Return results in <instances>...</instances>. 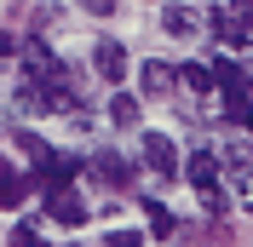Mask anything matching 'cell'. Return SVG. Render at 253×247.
I'll return each mask as SVG.
<instances>
[{
  "instance_id": "obj_8",
  "label": "cell",
  "mask_w": 253,
  "mask_h": 247,
  "mask_svg": "<svg viewBox=\"0 0 253 247\" xmlns=\"http://www.w3.org/2000/svg\"><path fill=\"white\" fill-rule=\"evenodd\" d=\"M173 86H178L173 63H161V58L138 63V92H144V98H173Z\"/></svg>"
},
{
  "instance_id": "obj_2",
  "label": "cell",
  "mask_w": 253,
  "mask_h": 247,
  "mask_svg": "<svg viewBox=\"0 0 253 247\" xmlns=\"http://www.w3.org/2000/svg\"><path fill=\"white\" fill-rule=\"evenodd\" d=\"M23 75H29V86H52V81H69V63L63 58H52V46L46 41H23Z\"/></svg>"
},
{
  "instance_id": "obj_14",
  "label": "cell",
  "mask_w": 253,
  "mask_h": 247,
  "mask_svg": "<svg viewBox=\"0 0 253 247\" xmlns=\"http://www.w3.org/2000/svg\"><path fill=\"white\" fill-rule=\"evenodd\" d=\"M6 247H46V236L35 230V224H17V230H12V242H6Z\"/></svg>"
},
{
  "instance_id": "obj_1",
  "label": "cell",
  "mask_w": 253,
  "mask_h": 247,
  "mask_svg": "<svg viewBox=\"0 0 253 247\" xmlns=\"http://www.w3.org/2000/svg\"><path fill=\"white\" fill-rule=\"evenodd\" d=\"M178 172L196 184V196H202L207 213H224V207H230V196H224V184H219V155L213 150H196L190 161H178Z\"/></svg>"
},
{
  "instance_id": "obj_4",
  "label": "cell",
  "mask_w": 253,
  "mask_h": 247,
  "mask_svg": "<svg viewBox=\"0 0 253 247\" xmlns=\"http://www.w3.org/2000/svg\"><path fill=\"white\" fill-rule=\"evenodd\" d=\"M138 155H144V167L156 172V178H173L178 161H184V155L173 150V138H167V132H144V138H138Z\"/></svg>"
},
{
  "instance_id": "obj_16",
  "label": "cell",
  "mask_w": 253,
  "mask_h": 247,
  "mask_svg": "<svg viewBox=\"0 0 253 247\" xmlns=\"http://www.w3.org/2000/svg\"><path fill=\"white\" fill-rule=\"evenodd\" d=\"M81 12H92V17H110V12H115V0H81Z\"/></svg>"
},
{
  "instance_id": "obj_7",
  "label": "cell",
  "mask_w": 253,
  "mask_h": 247,
  "mask_svg": "<svg viewBox=\"0 0 253 247\" xmlns=\"http://www.w3.org/2000/svg\"><path fill=\"white\" fill-rule=\"evenodd\" d=\"M35 190V178L23 167H12L6 155H0V213H12V207H23V196Z\"/></svg>"
},
{
  "instance_id": "obj_18",
  "label": "cell",
  "mask_w": 253,
  "mask_h": 247,
  "mask_svg": "<svg viewBox=\"0 0 253 247\" xmlns=\"http://www.w3.org/2000/svg\"><path fill=\"white\" fill-rule=\"evenodd\" d=\"M248 172H253V150H248Z\"/></svg>"
},
{
  "instance_id": "obj_15",
  "label": "cell",
  "mask_w": 253,
  "mask_h": 247,
  "mask_svg": "<svg viewBox=\"0 0 253 247\" xmlns=\"http://www.w3.org/2000/svg\"><path fill=\"white\" fill-rule=\"evenodd\" d=\"M104 247H144V230H110Z\"/></svg>"
},
{
  "instance_id": "obj_3",
  "label": "cell",
  "mask_w": 253,
  "mask_h": 247,
  "mask_svg": "<svg viewBox=\"0 0 253 247\" xmlns=\"http://www.w3.org/2000/svg\"><path fill=\"white\" fill-rule=\"evenodd\" d=\"M46 218L52 224H86V196L75 190V178H63V184H46Z\"/></svg>"
},
{
  "instance_id": "obj_17",
  "label": "cell",
  "mask_w": 253,
  "mask_h": 247,
  "mask_svg": "<svg viewBox=\"0 0 253 247\" xmlns=\"http://www.w3.org/2000/svg\"><path fill=\"white\" fill-rule=\"evenodd\" d=\"M17 52V41H12V29H0V58H12Z\"/></svg>"
},
{
  "instance_id": "obj_10",
  "label": "cell",
  "mask_w": 253,
  "mask_h": 247,
  "mask_svg": "<svg viewBox=\"0 0 253 247\" xmlns=\"http://www.w3.org/2000/svg\"><path fill=\"white\" fill-rule=\"evenodd\" d=\"M92 178H98V184H110V190H121V184H132V167H126L115 150H98V155H92Z\"/></svg>"
},
{
  "instance_id": "obj_9",
  "label": "cell",
  "mask_w": 253,
  "mask_h": 247,
  "mask_svg": "<svg viewBox=\"0 0 253 247\" xmlns=\"http://www.w3.org/2000/svg\"><path fill=\"white\" fill-rule=\"evenodd\" d=\"M173 75H178V86H184V92H196V98H207V92H219V75H213V63H202V58H190V63H178Z\"/></svg>"
},
{
  "instance_id": "obj_11",
  "label": "cell",
  "mask_w": 253,
  "mask_h": 247,
  "mask_svg": "<svg viewBox=\"0 0 253 247\" xmlns=\"http://www.w3.org/2000/svg\"><path fill=\"white\" fill-rule=\"evenodd\" d=\"M196 29H202V12H196V6H167V12H161V35H173V41H190Z\"/></svg>"
},
{
  "instance_id": "obj_6",
  "label": "cell",
  "mask_w": 253,
  "mask_h": 247,
  "mask_svg": "<svg viewBox=\"0 0 253 247\" xmlns=\"http://www.w3.org/2000/svg\"><path fill=\"white\" fill-rule=\"evenodd\" d=\"M92 69H98V81L121 86V81H126V46H121V41H98V46H92Z\"/></svg>"
},
{
  "instance_id": "obj_5",
  "label": "cell",
  "mask_w": 253,
  "mask_h": 247,
  "mask_svg": "<svg viewBox=\"0 0 253 247\" xmlns=\"http://www.w3.org/2000/svg\"><path fill=\"white\" fill-rule=\"evenodd\" d=\"M202 23L213 29V41H224V46H248V41H253V29H248V17H242V6H219V12H207Z\"/></svg>"
},
{
  "instance_id": "obj_19",
  "label": "cell",
  "mask_w": 253,
  "mask_h": 247,
  "mask_svg": "<svg viewBox=\"0 0 253 247\" xmlns=\"http://www.w3.org/2000/svg\"><path fill=\"white\" fill-rule=\"evenodd\" d=\"M75 247H81V242H75Z\"/></svg>"
},
{
  "instance_id": "obj_13",
  "label": "cell",
  "mask_w": 253,
  "mask_h": 247,
  "mask_svg": "<svg viewBox=\"0 0 253 247\" xmlns=\"http://www.w3.org/2000/svg\"><path fill=\"white\" fill-rule=\"evenodd\" d=\"M144 213H150V230H144V236H156V242H167V236H173V213H167L161 201H150Z\"/></svg>"
},
{
  "instance_id": "obj_12",
  "label": "cell",
  "mask_w": 253,
  "mask_h": 247,
  "mask_svg": "<svg viewBox=\"0 0 253 247\" xmlns=\"http://www.w3.org/2000/svg\"><path fill=\"white\" fill-rule=\"evenodd\" d=\"M110 121L121 126V132H132V126L144 121V109H138V98H132V92H115V98H110Z\"/></svg>"
}]
</instances>
